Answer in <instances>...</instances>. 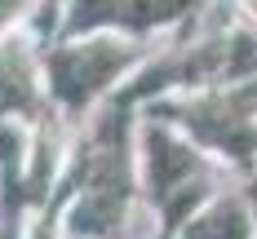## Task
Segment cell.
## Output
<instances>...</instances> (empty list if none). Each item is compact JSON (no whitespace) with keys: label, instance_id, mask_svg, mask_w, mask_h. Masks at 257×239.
Wrapping results in <instances>:
<instances>
[{"label":"cell","instance_id":"obj_1","mask_svg":"<svg viewBox=\"0 0 257 239\" xmlns=\"http://www.w3.org/2000/svg\"><path fill=\"white\" fill-rule=\"evenodd\" d=\"M244 9H248V14H253V18H257V0H244Z\"/></svg>","mask_w":257,"mask_h":239}]
</instances>
